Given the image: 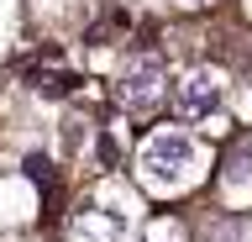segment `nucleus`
<instances>
[{"mask_svg":"<svg viewBox=\"0 0 252 242\" xmlns=\"http://www.w3.org/2000/svg\"><path fill=\"white\" fill-rule=\"evenodd\" d=\"M137 169H142V179H147L153 190H184L189 179L200 174V147H194L189 132L163 127V132H153V137L142 142Z\"/></svg>","mask_w":252,"mask_h":242,"instance_id":"1","label":"nucleus"},{"mask_svg":"<svg viewBox=\"0 0 252 242\" xmlns=\"http://www.w3.org/2000/svg\"><path fill=\"white\" fill-rule=\"evenodd\" d=\"M163 84H168L163 58L158 53H137V58H126L121 79H116V100H121V111H153L163 100Z\"/></svg>","mask_w":252,"mask_h":242,"instance_id":"2","label":"nucleus"},{"mask_svg":"<svg viewBox=\"0 0 252 242\" xmlns=\"http://www.w3.org/2000/svg\"><path fill=\"white\" fill-rule=\"evenodd\" d=\"M173 100H179V111L184 116H216L220 105V74L216 69H189L184 79H179V90H173Z\"/></svg>","mask_w":252,"mask_h":242,"instance_id":"3","label":"nucleus"},{"mask_svg":"<svg viewBox=\"0 0 252 242\" xmlns=\"http://www.w3.org/2000/svg\"><path fill=\"white\" fill-rule=\"evenodd\" d=\"M226 184H231V190L252 184V153H231V158H226Z\"/></svg>","mask_w":252,"mask_h":242,"instance_id":"4","label":"nucleus"},{"mask_svg":"<svg viewBox=\"0 0 252 242\" xmlns=\"http://www.w3.org/2000/svg\"><path fill=\"white\" fill-rule=\"evenodd\" d=\"M147 242H184V226H179V221H158Z\"/></svg>","mask_w":252,"mask_h":242,"instance_id":"5","label":"nucleus"},{"mask_svg":"<svg viewBox=\"0 0 252 242\" xmlns=\"http://www.w3.org/2000/svg\"><path fill=\"white\" fill-rule=\"evenodd\" d=\"M205 237H210V242H236V237H242V226H236V221H216Z\"/></svg>","mask_w":252,"mask_h":242,"instance_id":"6","label":"nucleus"},{"mask_svg":"<svg viewBox=\"0 0 252 242\" xmlns=\"http://www.w3.org/2000/svg\"><path fill=\"white\" fill-rule=\"evenodd\" d=\"M90 132H94V121H90V116H68V142L90 137Z\"/></svg>","mask_w":252,"mask_h":242,"instance_id":"7","label":"nucleus"},{"mask_svg":"<svg viewBox=\"0 0 252 242\" xmlns=\"http://www.w3.org/2000/svg\"><path fill=\"white\" fill-rule=\"evenodd\" d=\"M173 5H205V0H173Z\"/></svg>","mask_w":252,"mask_h":242,"instance_id":"8","label":"nucleus"}]
</instances>
